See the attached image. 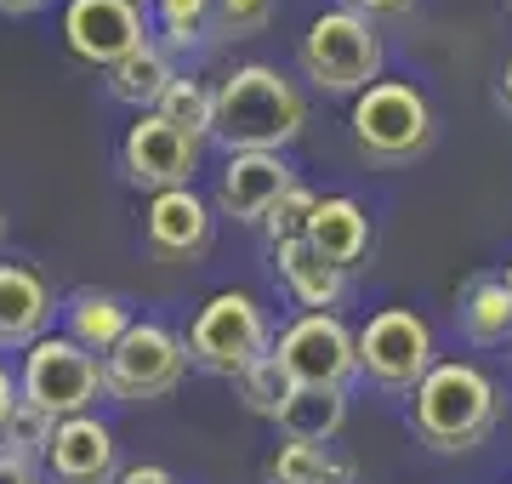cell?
<instances>
[{
  "label": "cell",
  "mask_w": 512,
  "mask_h": 484,
  "mask_svg": "<svg viewBox=\"0 0 512 484\" xmlns=\"http://www.w3.org/2000/svg\"><path fill=\"white\" fill-rule=\"evenodd\" d=\"M302 75L319 86V92H370L376 75H382V35L376 23L336 6V12H319L302 35Z\"/></svg>",
  "instance_id": "obj_3"
},
{
  "label": "cell",
  "mask_w": 512,
  "mask_h": 484,
  "mask_svg": "<svg viewBox=\"0 0 512 484\" xmlns=\"http://www.w3.org/2000/svg\"><path fill=\"white\" fill-rule=\"evenodd\" d=\"M120 166H126V183L148 188V194H165V188H194V171H200V137L177 131L160 114H137V126L126 131L120 143Z\"/></svg>",
  "instance_id": "obj_10"
},
{
  "label": "cell",
  "mask_w": 512,
  "mask_h": 484,
  "mask_svg": "<svg viewBox=\"0 0 512 484\" xmlns=\"http://www.w3.org/2000/svg\"><path fill=\"white\" fill-rule=\"evenodd\" d=\"M114 484H177V479H171L165 467H126Z\"/></svg>",
  "instance_id": "obj_32"
},
{
  "label": "cell",
  "mask_w": 512,
  "mask_h": 484,
  "mask_svg": "<svg viewBox=\"0 0 512 484\" xmlns=\"http://www.w3.org/2000/svg\"><path fill=\"white\" fill-rule=\"evenodd\" d=\"M0 484H40V462H29L18 450H0Z\"/></svg>",
  "instance_id": "obj_29"
},
{
  "label": "cell",
  "mask_w": 512,
  "mask_h": 484,
  "mask_svg": "<svg viewBox=\"0 0 512 484\" xmlns=\"http://www.w3.org/2000/svg\"><path fill=\"white\" fill-rule=\"evenodd\" d=\"M274 18V0H217V29L228 40H245L256 29H268Z\"/></svg>",
  "instance_id": "obj_28"
},
{
  "label": "cell",
  "mask_w": 512,
  "mask_h": 484,
  "mask_svg": "<svg viewBox=\"0 0 512 484\" xmlns=\"http://www.w3.org/2000/svg\"><path fill=\"white\" fill-rule=\"evenodd\" d=\"M501 103L512 109V57H507V69H501Z\"/></svg>",
  "instance_id": "obj_34"
},
{
  "label": "cell",
  "mask_w": 512,
  "mask_h": 484,
  "mask_svg": "<svg viewBox=\"0 0 512 484\" xmlns=\"http://www.w3.org/2000/svg\"><path fill=\"white\" fill-rule=\"evenodd\" d=\"M188 371V342L160 319H137L114 354L103 359V376H109V399H126V405H148V399H165V393L183 382Z\"/></svg>",
  "instance_id": "obj_7"
},
{
  "label": "cell",
  "mask_w": 512,
  "mask_h": 484,
  "mask_svg": "<svg viewBox=\"0 0 512 484\" xmlns=\"http://www.w3.org/2000/svg\"><path fill=\"white\" fill-rule=\"evenodd\" d=\"M143 240L160 262H200L211 251V205L194 188H165L143 211Z\"/></svg>",
  "instance_id": "obj_12"
},
{
  "label": "cell",
  "mask_w": 512,
  "mask_h": 484,
  "mask_svg": "<svg viewBox=\"0 0 512 484\" xmlns=\"http://www.w3.org/2000/svg\"><path fill=\"white\" fill-rule=\"evenodd\" d=\"M274 354L296 388H342L359 371V336L336 314H302L296 325H285Z\"/></svg>",
  "instance_id": "obj_9"
},
{
  "label": "cell",
  "mask_w": 512,
  "mask_h": 484,
  "mask_svg": "<svg viewBox=\"0 0 512 484\" xmlns=\"http://www.w3.org/2000/svg\"><path fill=\"white\" fill-rule=\"evenodd\" d=\"M0 245H6V211H0Z\"/></svg>",
  "instance_id": "obj_35"
},
{
  "label": "cell",
  "mask_w": 512,
  "mask_h": 484,
  "mask_svg": "<svg viewBox=\"0 0 512 484\" xmlns=\"http://www.w3.org/2000/svg\"><path fill=\"white\" fill-rule=\"evenodd\" d=\"M274 257H279V280L291 285V297L302 302L308 314H330V308L342 302L348 268H336L325 251H313L308 240H285V245H274Z\"/></svg>",
  "instance_id": "obj_17"
},
{
  "label": "cell",
  "mask_w": 512,
  "mask_h": 484,
  "mask_svg": "<svg viewBox=\"0 0 512 484\" xmlns=\"http://www.w3.org/2000/svg\"><path fill=\"white\" fill-rule=\"evenodd\" d=\"M302 240H308L313 251H325L336 268H359V262L370 257V217H365V205L348 200V194H325V200L313 205L308 234H302Z\"/></svg>",
  "instance_id": "obj_16"
},
{
  "label": "cell",
  "mask_w": 512,
  "mask_h": 484,
  "mask_svg": "<svg viewBox=\"0 0 512 484\" xmlns=\"http://www.w3.org/2000/svg\"><path fill=\"white\" fill-rule=\"evenodd\" d=\"M154 18L171 46H200L217 23V0H154Z\"/></svg>",
  "instance_id": "obj_26"
},
{
  "label": "cell",
  "mask_w": 512,
  "mask_h": 484,
  "mask_svg": "<svg viewBox=\"0 0 512 484\" xmlns=\"http://www.w3.org/2000/svg\"><path fill=\"white\" fill-rule=\"evenodd\" d=\"M171 86H177V69H171L165 46H154V40L137 46L126 63H114V69H109V92L120 97V103H131L137 114H154Z\"/></svg>",
  "instance_id": "obj_19"
},
{
  "label": "cell",
  "mask_w": 512,
  "mask_h": 484,
  "mask_svg": "<svg viewBox=\"0 0 512 484\" xmlns=\"http://www.w3.org/2000/svg\"><path fill=\"white\" fill-rule=\"evenodd\" d=\"M410 428L427 450H444V456L484 445L495 428V382L467 359H439L416 388Z\"/></svg>",
  "instance_id": "obj_2"
},
{
  "label": "cell",
  "mask_w": 512,
  "mask_h": 484,
  "mask_svg": "<svg viewBox=\"0 0 512 484\" xmlns=\"http://www.w3.org/2000/svg\"><path fill=\"white\" fill-rule=\"evenodd\" d=\"M137 319H131V308L120 297H109V291H92V285H80L69 302H63V336L69 342H80L86 354L109 359L114 342L131 331Z\"/></svg>",
  "instance_id": "obj_18"
},
{
  "label": "cell",
  "mask_w": 512,
  "mask_h": 484,
  "mask_svg": "<svg viewBox=\"0 0 512 484\" xmlns=\"http://www.w3.org/2000/svg\"><path fill=\"white\" fill-rule=\"evenodd\" d=\"M268 354H274L268 348V319H262L256 297H245V291L211 297L194 314V325H188V359L200 371H217V376H234L239 382L256 359H268Z\"/></svg>",
  "instance_id": "obj_6"
},
{
  "label": "cell",
  "mask_w": 512,
  "mask_h": 484,
  "mask_svg": "<svg viewBox=\"0 0 512 484\" xmlns=\"http://www.w3.org/2000/svg\"><path fill=\"white\" fill-rule=\"evenodd\" d=\"M439 359H433V331L410 308H382L359 331V371L387 393H416Z\"/></svg>",
  "instance_id": "obj_8"
},
{
  "label": "cell",
  "mask_w": 512,
  "mask_h": 484,
  "mask_svg": "<svg viewBox=\"0 0 512 484\" xmlns=\"http://www.w3.org/2000/svg\"><path fill=\"white\" fill-rule=\"evenodd\" d=\"M18 388L29 405L52 410L57 422L69 416H92V405L109 393V376H103V359L86 354L69 336H40L35 348L23 354V376Z\"/></svg>",
  "instance_id": "obj_5"
},
{
  "label": "cell",
  "mask_w": 512,
  "mask_h": 484,
  "mask_svg": "<svg viewBox=\"0 0 512 484\" xmlns=\"http://www.w3.org/2000/svg\"><path fill=\"white\" fill-rule=\"evenodd\" d=\"M40 336H52V291L35 268L0 262V348H35Z\"/></svg>",
  "instance_id": "obj_14"
},
{
  "label": "cell",
  "mask_w": 512,
  "mask_h": 484,
  "mask_svg": "<svg viewBox=\"0 0 512 484\" xmlns=\"http://www.w3.org/2000/svg\"><path fill=\"white\" fill-rule=\"evenodd\" d=\"M234 388H239V399H245V410H251V416H268V422H279V410L291 405L296 382H291V371L279 365V354H268V359H256V365L239 376Z\"/></svg>",
  "instance_id": "obj_24"
},
{
  "label": "cell",
  "mask_w": 512,
  "mask_h": 484,
  "mask_svg": "<svg viewBox=\"0 0 512 484\" xmlns=\"http://www.w3.org/2000/svg\"><path fill=\"white\" fill-rule=\"evenodd\" d=\"M348 422V393L342 388H296L291 405L279 410V433L291 445H330Z\"/></svg>",
  "instance_id": "obj_20"
},
{
  "label": "cell",
  "mask_w": 512,
  "mask_h": 484,
  "mask_svg": "<svg viewBox=\"0 0 512 484\" xmlns=\"http://www.w3.org/2000/svg\"><path fill=\"white\" fill-rule=\"evenodd\" d=\"M501 280H507V291H512V262H507V274H501Z\"/></svg>",
  "instance_id": "obj_36"
},
{
  "label": "cell",
  "mask_w": 512,
  "mask_h": 484,
  "mask_svg": "<svg viewBox=\"0 0 512 484\" xmlns=\"http://www.w3.org/2000/svg\"><path fill=\"white\" fill-rule=\"evenodd\" d=\"M410 6H416V0H348V12H359V18H404V12H410Z\"/></svg>",
  "instance_id": "obj_30"
},
{
  "label": "cell",
  "mask_w": 512,
  "mask_h": 484,
  "mask_svg": "<svg viewBox=\"0 0 512 484\" xmlns=\"http://www.w3.org/2000/svg\"><path fill=\"white\" fill-rule=\"evenodd\" d=\"M154 114L171 120L177 131H188V137H200V143H205V137H217V92H205L200 80L177 75V86L165 92V103Z\"/></svg>",
  "instance_id": "obj_23"
},
{
  "label": "cell",
  "mask_w": 512,
  "mask_h": 484,
  "mask_svg": "<svg viewBox=\"0 0 512 484\" xmlns=\"http://www.w3.org/2000/svg\"><path fill=\"white\" fill-rule=\"evenodd\" d=\"M313 205H319V194H313L308 183H296L291 194H285V200H279L274 211H268V217H262V228H268V240H274V245H285V240H302V234H308V217H313Z\"/></svg>",
  "instance_id": "obj_27"
},
{
  "label": "cell",
  "mask_w": 512,
  "mask_h": 484,
  "mask_svg": "<svg viewBox=\"0 0 512 484\" xmlns=\"http://www.w3.org/2000/svg\"><path fill=\"white\" fill-rule=\"evenodd\" d=\"M507 12H512V0H507Z\"/></svg>",
  "instance_id": "obj_37"
},
{
  "label": "cell",
  "mask_w": 512,
  "mask_h": 484,
  "mask_svg": "<svg viewBox=\"0 0 512 484\" xmlns=\"http://www.w3.org/2000/svg\"><path fill=\"white\" fill-rule=\"evenodd\" d=\"M308 126V103L274 63H239L217 86V143L228 154H279Z\"/></svg>",
  "instance_id": "obj_1"
},
{
  "label": "cell",
  "mask_w": 512,
  "mask_h": 484,
  "mask_svg": "<svg viewBox=\"0 0 512 484\" xmlns=\"http://www.w3.org/2000/svg\"><path fill=\"white\" fill-rule=\"evenodd\" d=\"M40 6H46V0H0L6 18H29V12H40Z\"/></svg>",
  "instance_id": "obj_33"
},
{
  "label": "cell",
  "mask_w": 512,
  "mask_h": 484,
  "mask_svg": "<svg viewBox=\"0 0 512 484\" xmlns=\"http://www.w3.org/2000/svg\"><path fill=\"white\" fill-rule=\"evenodd\" d=\"M63 40L80 63L114 69L126 63L137 46H148V23L137 0H69L63 12Z\"/></svg>",
  "instance_id": "obj_11"
},
{
  "label": "cell",
  "mask_w": 512,
  "mask_h": 484,
  "mask_svg": "<svg viewBox=\"0 0 512 484\" xmlns=\"http://www.w3.org/2000/svg\"><path fill=\"white\" fill-rule=\"evenodd\" d=\"M52 439H57V416H52V410L18 399L12 422H6V433H0V450H18V456L40 462V456H52Z\"/></svg>",
  "instance_id": "obj_25"
},
{
  "label": "cell",
  "mask_w": 512,
  "mask_h": 484,
  "mask_svg": "<svg viewBox=\"0 0 512 484\" xmlns=\"http://www.w3.org/2000/svg\"><path fill=\"white\" fill-rule=\"evenodd\" d=\"M18 399H23V388L12 382V376L0 371V433H6V422H12V410H18Z\"/></svg>",
  "instance_id": "obj_31"
},
{
  "label": "cell",
  "mask_w": 512,
  "mask_h": 484,
  "mask_svg": "<svg viewBox=\"0 0 512 484\" xmlns=\"http://www.w3.org/2000/svg\"><path fill=\"white\" fill-rule=\"evenodd\" d=\"M461 331L473 336L478 348L507 342V336H512V291H507V280L478 274V280L461 291Z\"/></svg>",
  "instance_id": "obj_21"
},
{
  "label": "cell",
  "mask_w": 512,
  "mask_h": 484,
  "mask_svg": "<svg viewBox=\"0 0 512 484\" xmlns=\"http://www.w3.org/2000/svg\"><path fill=\"white\" fill-rule=\"evenodd\" d=\"M268 484H353V462L348 456H330V445H285L268 456L262 467Z\"/></svg>",
  "instance_id": "obj_22"
},
{
  "label": "cell",
  "mask_w": 512,
  "mask_h": 484,
  "mask_svg": "<svg viewBox=\"0 0 512 484\" xmlns=\"http://www.w3.org/2000/svg\"><path fill=\"white\" fill-rule=\"evenodd\" d=\"M353 143L376 166H404V160L427 154V143H433L427 97L404 80H376L370 92L353 97Z\"/></svg>",
  "instance_id": "obj_4"
},
{
  "label": "cell",
  "mask_w": 512,
  "mask_h": 484,
  "mask_svg": "<svg viewBox=\"0 0 512 484\" xmlns=\"http://www.w3.org/2000/svg\"><path fill=\"white\" fill-rule=\"evenodd\" d=\"M291 188H296V171L279 154H228L217 183V211L234 217V223H262Z\"/></svg>",
  "instance_id": "obj_13"
},
{
  "label": "cell",
  "mask_w": 512,
  "mask_h": 484,
  "mask_svg": "<svg viewBox=\"0 0 512 484\" xmlns=\"http://www.w3.org/2000/svg\"><path fill=\"white\" fill-rule=\"evenodd\" d=\"M57 484H109L114 479V433L97 416H69L57 422L52 456H46Z\"/></svg>",
  "instance_id": "obj_15"
}]
</instances>
